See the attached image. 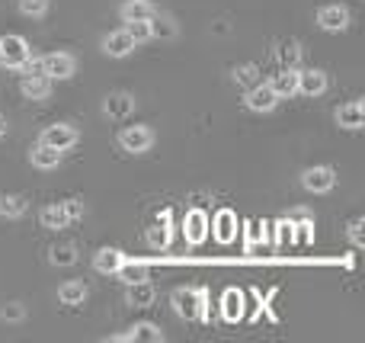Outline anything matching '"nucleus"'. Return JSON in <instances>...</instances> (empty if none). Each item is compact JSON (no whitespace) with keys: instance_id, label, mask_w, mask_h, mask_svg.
I'll return each instance as SVG.
<instances>
[{"instance_id":"1a4fd4ad","label":"nucleus","mask_w":365,"mask_h":343,"mask_svg":"<svg viewBox=\"0 0 365 343\" xmlns=\"http://www.w3.org/2000/svg\"><path fill=\"white\" fill-rule=\"evenodd\" d=\"M269 87H272V93H276L279 100H292V96L298 93V68L276 71V74H272V81H269Z\"/></svg>"},{"instance_id":"a878e982","label":"nucleus","mask_w":365,"mask_h":343,"mask_svg":"<svg viewBox=\"0 0 365 343\" xmlns=\"http://www.w3.org/2000/svg\"><path fill=\"white\" fill-rule=\"evenodd\" d=\"M148 23H151V39H173V36H177V26H173L170 16H160V13H154Z\"/></svg>"},{"instance_id":"393cba45","label":"nucleus","mask_w":365,"mask_h":343,"mask_svg":"<svg viewBox=\"0 0 365 343\" xmlns=\"http://www.w3.org/2000/svg\"><path fill=\"white\" fill-rule=\"evenodd\" d=\"M167 222H170V212H164V215H160V222L148 231V244H151L154 250H160V247H167V244H170V228H167Z\"/></svg>"},{"instance_id":"72a5a7b5","label":"nucleus","mask_w":365,"mask_h":343,"mask_svg":"<svg viewBox=\"0 0 365 343\" xmlns=\"http://www.w3.org/2000/svg\"><path fill=\"white\" fill-rule=\"evenodd\" d=\"M365 222L362 218H353V222H349V241L356 244V247H365Z\"/></svg>"},{"instance_id":"aec40b11","label":"nucleus","mask_w":365,"mask_h":343,"mask_svg":"<svg viewBox=\"0 0 365 343\" xmlns=\"http://www.w3.org/2000/svg\"><path fill=\"white\" fill-rule=\"evenodd\" d=\"M234 228H237V215H234L231 209H221L218 215H215V237H218L221 244H231Z\"/></svg>"},{"instance_id":"c85d7f7f","label":"nucleus","mask_w":365,"mask_h":343,"mask_svg":"<svg viewBox=\"0 0 365 343\" xmlns=\"http://www.w3.org/2000/svg\"><path fill=\"white\" fill-rule=\"evenodd\" d=\"M115 276H122L125 282H141V280H148V267L145 263H122Z\"/></svg>"},{"instance_id":"20e7f679","label":"nucleus","mask_w":365,"mask_h":343,"mask_svg":"<svg viewBox=\"0 0 365 343\" xmlns=\"http://www.w3.org/2000/svg\"><path fill=\"white\" fill-rule=\"evenodd\" d=\"M77 138H81V135H77V128L68 126V122H55V126L42 128V135H38V141H42V145L58 148V151H68V148H74Z\"/></svg>"},{"instance_id":"a211bd4d","label":"nucleus","mask_w":365,"mask_h":343,"mask_svg":"<svg viewBox=\"0 0 365 343\" xmlns=\"http://www.w3.org/2000/svg\"><path fill=\"white\" fill-rule=\"evenodd\" d=\"M125 299H128V305H135V308H148L158 299V292H154V286L148 280H141V282H128Z\"/></svg>"},{"instance_id":"6e6552de","label":"nucleus","mask_w":365,"mask_h":343,"mask_svg":"<svg viewBox=\"0 0 365 343\" xmlns=\"http://www.w3.org/2000/svg\"><path fill=\"white\" fill-rule=\"evenodd\" d=\"M279 103V96L272 93L269 83H253L250 90H247V106L253 109V113H272Z\"/></svg>"},{"instance_id":"c9c22d12","label":"nucleus","mask_w":365,"mask_h":343,"mask_svg":"<svg viewBox=\"0 0 365 343\" xmlns=\"http://www.w3.org/2000/svg\"><path fill=\"white\" fill-rule=\"evenodd\" d=\"M199 295V321H208V289H195Z\"/></svg>"},{"instance_id":"2f4dec72","label":"nucleus","mask_w":365,"mask_h":343,"mask_svg":"<svg viewBox=\"0 0 365 343\" xmlns=\"http://www.w3.org/2000/svg\"><path fill=\"white\" fill-rule=\"evenodd\" d=\"M0 318H4V321H10V324H19V321L26 318V308L19 305V302H10V305H4V308H0Z\"/></svg>"},{"instance_id":"9b49d317","label":"nucleus","mask_w":365,"mask_h":343,"mask_svg":"<svg viewBox=\"0 0 365 343\" xmlns=\"http://www.w3.org/2000/svg\"><path fill=\"white\" fill-rule=\"evenodd\" d=\"M324 90H327V74L324 71H298V93L302 96H321Z\"/></svg>"},{"instance_id":"cd10ccee","label":"nucleus","mask_w":365,"mask_h":343,"mask_svg":"<svg viewBox=\"0 0 365 343\" xmlns=\"http://www.w3.org/2000/svg\"><path fill=\"white\" fill-rule=\"evenodd\" d=\"M125 32L132 36L135 45H141V42H148V39H151V23H148V19H132V23L125 26Z\"/></svg>"},{"instance_id":"4be33fe9","label":"nucleus","mask_w":365,"mask_h":343,"mask_svg":"<svg viewBox=\"0 0 365 343\" xmlns=\"http://www.w3.org/2000/svg\"><path fill=\"white\" fill-rule=\"evenodd\" d=\"M38 222L45 225V228H51V231H58V228H68V212H64V205L58 203V205H45L42 212H38Z\"/></svg>"},{"instance_id":"0eeeda50","label":"nucleus","mask_w":365,"mask_h":343,"mask_svg":"<svg viewBox=\"0 0 365 343\" xmlns=\"http://www.w3.org/2000/svg\"><path fill=\"white\" fill-rule=\"evenodd\" d=\"M317 23H321V29H327V32H343L349 26V10L340 4H327L317 10Z\"/></svg>"},{"instance_id":"473e14b6","label":"nucleus","mask_w":365,"mask_h":343,"mask_svg":"<svg viewBox=\"0 0 365 343\" xmlns=\"http://www.w3.org/2000/svg\"><path fill=\"white\" fill-rule=\"evenodd\" d=\"M279 58H282L285 68H295L298 58H302V48H298L295 42H289V45H282V48H279Z\"/></svg>"},{"instance_id":"423d86ee","label":"nucleus","mask_w":365,"mask_h":343,"mask_svg":"<svg viewBox=\"0 0 365 343\" xmlns=\"http://www.w3.org/2000/svg\"><path fill=\"white\" fill-rule=\"evenodd\" d=\"M135 113V96L125 93V90H119V93H109L106 100H103V116L113 122H122L128 119V116Z\"/></svg>"},{"instance_id":"dca6fc26","label":"nucleus","mask_w":365,"mask_h":343,"mask_svg":"<svg viewBox=\"0 0 365 343\" xmlns=\"http://www.w3.org/2000/svg\"><path fill=\"white\" fill-rule=\"evenodd\" d=\"M336 122H340L343 128H362L365 126V103L362 100H353V103H346V106H340L336 109Z\"/></svg>"},{"instance_id":"5701e85b","label":"nucleus","mask_w":365,"mask_h":343,"mask_svg":"<svg viewBox=\"0 0 365 343\" xmlns=\"http://www.w3.org/2000/svg\"><path fill=\"white\" fill-rule=\"evenodd\" d=\"M90 295V289L83 286V282H64L61 289H58V299H61V305H83Z\"/></svg>"},{"instance_id":"f03ea898","label":"nucleus","mask_w":365,"mask_h":343,"mask_svg":"<svg viewBox=\"0 0 365 343\" xmlns=\"http://www.w3.org/2000/svg\"><path fill=\"white\" fill-rule=\"evenodd\" d=\"M154 145V132L148 126H128L119 132V148L128 154H145Z\"/></svg>"},{"instance_id":"39448f33","label":"nucleus","mask_w":365,"mask_h":343,"mask_svg":"<svg viewBox=\"0 0 365 343\" xmlns=\"http://www.w3.org/2000/svg\"><path fill=\"white\" fill-rule=\"evenodd\" d=\"M302 186L308 193H330L336 186V170L327 164L321 167H308V170L302 173Z\"/></svg>"},{"instance_id":"f257e3e1","label":"nucleus","mask_w":365,"mask_h":343,"mask_svg":"<svg viewBox=\"0 0 365 343\" xmlns=\"http://www.w3.org/2000/svg\"><path fill=\"white\" fill-rule=\"evenodd\" d=\"M29 42H26L23 36H0V68L6 71H19L26 64V58H29Z\"/></svg>"},{"instance_id":"f3484780","label":"nucleus","mask_w":365,"mask_h":343,"mask_svg":"<svg viewBox=\"0 0 365 343\" xmlns=\"http://www.w3.org/2000/svg\"><path fill=\"white\" fill-rule=\"evenodd\" d=\"M122 263H125V254L115 247H103V250H96V257H93L96 273H119Z\"/></svg>"},{"instance_id":"ddd939ff","label":"nucleus","mask_w":365,"mask_h":343,"mask_svg":"<svg viewBox=\"0 0 365 343\" xmlns=\"http://www.w3.org/2000/svg\"><path fill=\"white\" fill-rule=\"evenodd\" d=\"M205 237H208V215L202 209H189L186 212V241L202 244Z\"/></svg>"},{"instance_id":"6ab92c4d","label":"nucleus","mask_w":365,"mask_h":343,"mask_svg":"<svg viewBox=\"0 0 365 343\" xmlns=\"http://www.w3.org/2000/svg\"><path fill=\"white\" fill-rule=\"evenodd\" d=\"M154 13H158V6H154L151 0H125V4L119 6V16L125 19V23H132V19H151Z\"/></svg>"},{"instance_id":"bb28decb","label":"nucleus","mask_w":365,"mask_h":343,"mask_svg":"<svg viewBox=\"0 0 365 343\" xmlns=\"http://www.w3.org/2000/svg\"><path fill=\"white\" fill-rule=\"evenodd\" d=\"M119 340H154V343H160L164 334H160V327H154V324H135L132 334H125V337H119Z\"/></svg>"},{"instance_id":"b1692460","label":"nucleus","mask_w":365,"mask_h":343,"mask_svg":"<svg viewBox=\"0 0 365 343\" xmlns=\"http://www.w3.org/2000/svg\"><path fill=\"white\" fill-rule=\"evenodd\" d=\"M26 212H29L26 196H0V215L4 218H23Z\"/></svg>"},{"instance_id":"e433bc0d","label":"nucleus","mask_w":365,"mask_h":343,"mask_svg":"<svg viewBox=\"0 0 365 343\" xmlns=\"http://www.w3.org/2000/svg\"><path fill=\"white\" fill-rule=\"evenodd\" d=\"M257 241H259V225H247V244L253 247Z\"/></svg>"},{"instance_id":"7c9ffc66","label":"nucleus","mask_w":365,"mask_h":343,"mask_svg":"<svg viewBox=\"0 0 365 343\" xmlns=\"http://www.w3.org/2000/svg\"><path fill=\"white\" fill-rule=\"evenodd\" d=\"M19 13H23V16L38 19V16L48 13V0H19Z\"/></svg>"},{"instance_id":"2eb2a0df","label":"nucleus","mask_w":365,"mask_h":343,"mask_svg":"<svg viewBox=\"0 0 365 343\" xmlns=\"http://www.w3.org/2000/svg\"><path fill=\"white\" fill-rule=\"evenodd\" d=\"M19 90H23L26 100H45V96L51 93V77H45V74H26L23 83H19Z\"/></svg>"},{"instance_id":"f704fd0d","label":"nucleus","mask_w":365,"mask_h":343,"mask_svg":"<svg viewBox=\"0 0 365 343\" xmlns=\"http://www.w3.org/2000/svg\"><path fill=\"white\" fill-rule=\"evenodd\" d=\"M64 212H68V222H74V218H83V203L81 199H68V203H61Z\"/></svg>"},{"instance_id":"4468645a","label":"nucleus","mask_w":365,"mask_h":343,"mask_svg":"<svg viewBox=\"0 0 365 343\" xmlns=\"http://www.w3.org/2000/svg\"><path fill=\"white\" fill-rule=\"evenodd\" d=\"M61 158H64V151H58V148L42 145V141H38V145L29 151L32 167H38V170H55V167L61 164Z\"/></svg>"},{"instance_id":"f8f14e48","label":"nucleus","mask_w":365,"mask_h":343,"mask_svg":"<svg viewBox=\"0 0 365 343\" xmlns=\"http://www.w3.org/2000/svg\"><path fill=\"white\" fill-rule=\"evenodd\" d=\"M103 51H106L109 58H125V55H132L135 51V42H132V36H128L125 29H115V32H109V36L103 39Z\"/></svg>"},{"instance_id":"7ed1b4c3","label":"nucleus","mask_w":365,"mask_h":343,"mask_svg":"<svg viewBox=\"0 0 365 343\" xmlns=\"http://www.w3.org/2000/svg\"><path fill=\"white\" fill-rule=\"evenodd\" d=\"M77 71V58L68 55V51H51V55L42 58V74L51 77V81H68Z\"/></svg>"},{"instance_id":"9d476101","label":"nucleus","mask_w":365,"mask_h":343,"mask_svg":"<svg viewBox=\"0 0 365 343\" xmlns=\"http://www.w3.org/2000/svg\"><path fill=\"white\" fill-rule=\"evenodd\" d=\"M170 302H173V312H177L180 318H186V321L199 318V295H195V289H177Z\"/></svg>"},{"instance_id":"c756f323","label":"nucleus","mask_w":365,"mask_h":343,"mask_svg":"<svg viewBox=\"0 0 365 343\" xmlns=\"http://www.w3.org/2000/svg\"><path fill=\"white\" fill-rule=\"evenodd\" d=\"M55 267H71V263H77V247H71V244H64V247H51V257H48Z\"/></svg>"},{"instance_id":"412c9836","label":"nucleus","mask_w":365,"mask_h":343,"mask_svg":"<svg viewBox=\"0 0 365 343\" xmlns=\"http://www.w3.org/2000/svg\"><path fill=\"white\" fill-rule=\"evenodd\" d=\"M221 314H225V321H240V314H244V292L227 289L225 299H221Z\"/></svg>"},{"instance_id":"4c0bfd02","label":"nucleus","mask_w":365,"mask_h":343,"mask_svg":"<svg viewBox=\"0 0 365 343\" xmlns=\"http://www.w3.org/2000/svg\"><path fill=\"white\" fill-rule=\"evenodd\" d=\"M4 135H6V119L0 116V138H4Z\"/></svg>"}]
</instances>
